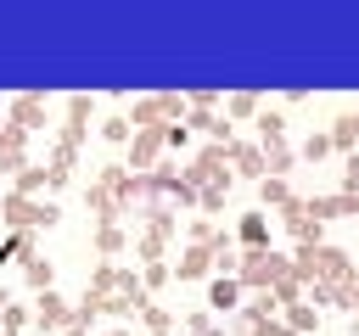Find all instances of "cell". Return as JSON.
Here are the masks:
<instances>
[{
    "label": "cell",
    "mask_w": 359,
    "mask_h": 336,
    "mask_svg": "<svg viewBox=\"0 0 359 336\" xmlns=\"http://www.w3.org/2000/svg\"><path fill=\"white\" fill-rule=\"evenodd\" d=\"M17 252H22V274H28V286H34V291H50V258H39L28 241H17Z\"/></svg>",
    "instance_id": "obj_2"
},
{
    "label": "cell",
    "mask_w": 359,
    "mask_h": 336,
    "mask_svg": "<svg viewBox=\"0 0 359 336\" xmlns=\"http://www.w3.org/2000/svg\"><path fill=\"white\" fill-rule=\"evenodd\" d=\"M286 314H292V319H286V330H292V336H303V330H314V325H320V314H314V308H303V302H292Z\"/></svg>",
    "instance_id": "obj_11"
},
{
    "label": "cell",
    "mask_w": 359,
    "mask_h": 336,
    "mask_svg": "<svg viewBox=\"0 0 359 336\" xmlns=\"http://www.w3.org/2000/svg\"><path fill=\"white\" fill-rule=\"evenodd\" d=\"M258 196H264L269 207H286V202H292V190H286V179H275V174H269V179H258Z\"/></svg>",
    "instance_id": "obj_10"
},
{
    "label": "cell",
    "mask_w": 359,
    "mask_h": 336,
    "mask_svg": "<svg viewBox=\"0 0 359 336\" xmlns=\"http://www.w3.org/2000/svg\"><path fill=\"white\" fill-rule=\"evenodd\" d=\"M208 302H213V308H236V302H241V280H230V274L213 280V286H208Z\"/></svg>",
    "instance_id": "obj_8"
},
{
    "label": "cell",
    "mask_w": 359,
    "mask_h": 336,
    "mask_svg": "<svg viewBox=\"0 0 359 336\" xmlns=\"http://www.w3.org/2000/svg\"><path fill=\"white\" fill-rule=\"evenodd\" d=\"M11 118H17V129H34V123L45 118V106H39V101H11Z\"/></svg>",
    "instance_id": "obj_12"
},
{
    "label": "cell",
    "mask_w": 359,
    "mask_h": 336,
    "mask_svg": "<svg viewBox=\"0 0 359 336\" xmlns=\"http://www.w3.org/2000/svg\"><path fill=\"white\" fill-rule=\"evenodd\" d=\"M56 185H62V174H50V168H22V179H17V190H11V196H22V202H28L34 190H56Z\"/></svg>",
    "instance_id": "obj_4"
},
{
    "label": "cell",
    "mask_w": 359,
    "mask_h": 336,
    "mask_svg": "<svg viewBox=\"0 0 359 336\" xmlns=\"http://www.w3.org/2000/svg\"><path fill=\"white\" fill-rule=\"evenodd\" d=\"M241 241H247L252 252H264V246H269V218H264V213H247V218H241Z\"/></svg>",
    "instance_id": "obj_6"
},
{
    "label": "cell",
    "mask_w": 359,
    "mask_h": 336,
    "mask_svg": "<svg viewBox=\"0 0 359 336\" xmlns=\"http://www.w3.org/2000/svg\"><path fill=\"white\" fill-rule=\"evenodd\" d=\"M252 112H258L252 95H230V118H252Z\"/></svg>",
    "instance_id": "obj_17"
},
{
    "label": "cell",
    "mask_w": 359,
    "mask_h": 336,
    "mask_svg": "<svg viewBox=\"0 0 359 336\" xmlns=\"http://www.w3.org/2000/svg\"><path fill=\"white\" fill-rule=\"evenodd\" d=\"M101 134H107V140H112V146H123V140H129V118H112V123H107V129H101Z\"/></svg>",
    "instance_id": "obj_18"
},
{
    "label": "cell",
    "mask_w": 359,
    "mask_h": 336,
    "mask_svg": "<svg viewBox=\"0 0 359 336\" xmlns=\"http://www.w3.org/2000/svg\"><path fill=\"white\" fill-rule=\"evenodd\" d=\"M342 185H348V190H359V157H348V174H342Z\"/></svg>",
    "instance_id": "obj_21"
},
{
    "label": "cell",
    "mask_w": 359,
    "mask_h": 336,
    "mask_svg": "<svg viewBox=\"0 0 359 336\" xmlns=\"http://www.w3.org/2000/svg\"><path fill=\"white\" fill-rule=\"evenodd\" d=\"M163 146H180V151H185V146H191V129H185V123H168V129H163Z\"/></svg>",
    "instance_id": "obj_16"
},
{
    "label": "cell",
    "mask_w": 359,
    "mask_h": 336,
    "mask_svg": "<svg viewBox=\"0 0 359 336\" xmlns=\"http://www.w3.org/2000/svg\"><path fill=\"white\" fill-rule=\"evenodd\" d=\"M325 151H331V134H309V140H303V157H309V162H320Z\"/></svg>",
    "instance_id": "obj_15"
},
{
    "label": "cell",
    "mask_w": 359,
    "mask_h": 336,
    "mask_svg": "<svg viewBox=\"0 0 359 336\" xmlns=\"http://www.w3.org/2000/svg\"><path fill=\"white\" fill-rule=\"evenodd\" d=\"M202 269H208V246H185L180 252V280H196Z\"/></svg>",
    "instance_id": "obj_9"
},
{
    "label": "cell",
    "mask_w": 359,
    "mask_h": 336,
    "mask_svg": "<svg viewBox=\"0 0 359 336\" xmlns=\"http://www.w3.org/2000/svg\"><path fill=\"white\" fill-rule=\"evenodd\" d=\"M163 280H168V269H163V263H146V286H151V291H157V286H163Z\"/></svg>",
    "instance_id": "obj_20"
},
{
    "label": "cell",
    "mask_w": 359,
    "mask_h": 336,
    "mask_svg": "<svg viewBox=\"0 0 359 336\" xmlns=\"http://www.w3.org/2000/svg\"><path fill=\"white\" fill-rule=\"evenodd\" d=\"M67 319H73V314H67V302H62L56 291H45V297H39V325H45V330H56V325H67Z\"/></svg>",
    "instance_id": "obj_7"
},
{
    "label": "cell",
    "mask_w": 359,
    "mask_h": 336,
    "mask_svg": "<svg viewBox=\"0 0 359 336\" xmlns=\"http://www.w3.org/2000/svg\"><path fill=\"white\" fill-rule=\"evenodd\" d=\"M157 146H163V129H140V134H129V168H146V162L157 157Z\"/></svg>",
    "instance_id": "obj_3"
},
{
    "label": "cell",
    "mask_w": 359,
    "mask_h": 336,
    "mask_svg": "<svg viewBox=\"0 0 359 336\" xmlns=\"http://www.w3.org/2000/svg\"><path fill=\"white\" fill-rule=\"evenodd\" d=\"M292 274V263L280 258V252H247V269H241V286H275V280H286Z\"/></svg>",
    "instance_id": "obj_1"
},
{
    "label": "cell",
    "mask_w": 359,
    "mask_h": 336,
    "mask_svg": "<svg viewBox=\"0 0 359 336\" xmlns=\"http://www.w3.org/2000/svg\"><path fill=\"white\" fill-rule=\"evenodd\" d=\"M95 246H101V252H118V246H123V230H118V224H101V230H95Z\"/></svg>",
    "instance_id": "obj_14"
},
{
    "label": "cell",
    "mask_w": 359,
    "mask_h": 336,
    "mask_svg": "<svg viewBox=\"0 0 359 336\" xmlns=\"http://www.w3.org/2000/svg\"><path fill=\"white\" fill-rule=\"evenodd\" d=\"M359 146V112H342L331 123V151H353Z\"/></svg>",
    "instance_id": "obj_5"
},
{
    "label": "cell",
    "mask_w": 359,
    "mask_h": 336,
    "mask_svg": "<svg viewBox=\"0 0 359 336\" xmlns=\"http://www.w3.org/2000/svg\"><path fill=\"white\" fill-rule=\"evenodd\" d=\"M230 157H236V162H241L247 174H264V157H258L252 146H230Z\"/></svg>",
    "instance_id": "obj_13"
},
{
    "label": "cell",
    "mask_w": 359,
    "mask_h": 336,
    "mask_svg": "<svg viewBox=\"0 0 359 336\" xmlns=\"http://www.w3.org/2000/svg\"><path fill=\"white\" fill-rule=\"evenodd\" d=\"M67 336H84V325H67Z\"/></svg>",
    "instance_id": "obj_22"
},
{
    "label": "cell",
    "mask_w": 359,
    "mask_h": 336,
    "mask_svg": "<svg viewBox=\"0 0 359 336\" xmlns=\"http://www.w3.org/2000/svg\"><path fill=\"white\" fill-rule=\"evenodd\" d=\"M67 118H73V123H84V118H90V101H84V95H73V101H67Z\"/></svg>",
    "instance_id": "obj_19"
}]
</instances>
